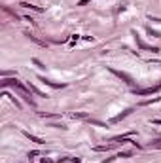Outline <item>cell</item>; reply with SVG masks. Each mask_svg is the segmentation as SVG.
<instances>
[{
	"label": "cell",
	"instance_id": "obj_1",
	"mask_svg": "<svg viewBox=\"0 0 161 163\" xmlns=\"http://www.w3.org/2000/svg\"><path fill=\"white\" fill-rule=\"evenodd\" d=\"M110 72H114L116 76H119L121 80H125V82H127L129 85H133V84H135V82H133V78L129 76V74H125V72H119V70H114V68H110Z\"/></svg>",
	"mask_w": 161,
	"mask_h": 163
},
{
	"label": "cell",
	"instance_id": "obj_2",
	"mask_svg": "<svg viewBox=\"0 0 161 163\" xmlns=\"http://www.w3.org/2000/svg\"><path fill=\"white\" fill-rule=\"evenodd\" d=\"M159 89H161V84H157V85H154V87H148V89H138V91H136V95H150V93L159 91Z\"/></svg>",
	"mask_w": 161,
	"mask_h": 163
},
{
	"label": "cell",
	"instance_id": "obj_3",
	"mask_svg": "<svg viewBox=\"0 0 161 163\" xmlns=\"http://www.w3.org/2000/svg\"><path fill=\"white\" fill-rule=\"evenodd\" d=\"M25 137H27V138H30V140H32V142H36V144H44V140H42L40 137H34V135H30V133H25Z\"/></svg>",
	"mask_w": 161,
	"mask_h": 163
},
{
	"label": "cell",
	"instance_id": "obj_4",
	"mask_svg": "<svg viewBox=\"0 0 161 163\" xmlns=\"http://www.w3.org/2000/svg\"><path fill=\"white\" fill-rule=\"evenodd\" d=\"M42 82L47 84V85H51V87H64V84H55V82H49V80H46V78H42Z\"/></svg>",
	"mask_w": 161,
	"mask_h": 163
},
{
	"label": "cell",
	"instance_id": "obj_5",
	"mask_svg": "<svg viewBox=\"0 0 161 163\" xmlns=\"http://www.w3.org/2000/svg\"><path fill=\"white\" fill-rule=\"evenodd\" d=\"M129 112H133V108H129V110H125L123 114H119V116H116V118H114V121H119V119H121V118H125V116H127V114H129Z\"/></svg>",
	"mask_w": 161,
	"mask_h": 163
},
{
	"label": "cell",
	"instance_id": "obj_6",
	"mask_svg": "<svg viewBox=\"0 0 161 163\" xmlns=\"http://www.w3.org/2000/svg\"><path fill=\"white\" fill-rule=\"evenodd\" d=\"M72 118H87V114H74Z\"/></svg>",
	"mask_w": 161,
	"mask_h": 163
},
{
	"label": "cell",
	"instance_id": "obj_7",
	"mask_svg": "<svg viewBox=\"0 0 161 163\" xmlns=\"http://www.w3.org/2000/svg\"><path fill=\"white\" fill-rule=\"evenodd\" d=\"M154 123H157V125H161V119H154Z\"/></svg>",
	"mask_w": 161,
	"mask_h": 163
}]
</instances>
